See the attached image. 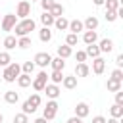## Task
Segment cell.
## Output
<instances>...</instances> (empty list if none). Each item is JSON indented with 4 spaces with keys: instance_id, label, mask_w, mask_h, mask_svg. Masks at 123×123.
Listing matches in <instances>:
<instances>
[{
    "instance_id": "obj_31",
    "label": "cell",
    "mask_w": 123,
    "mask_h": 123,
    "mask_svg": "<svg viewBox=\"0 0 123 123\" xmlns=\"http://www.w3.org/2000/svg\"><path fill=\"white\" fill-rule=\"evenodd\" d=\"M48 77L52 79V83H54V85H60V83L63 81V77H65V75H63L62 71H52V75H48Z\"/></svg>"
},
{
    "instance_id": "obj_43",
    "label": "cell",
    "mask_w": 123,
    "mask_h": 123,
    "mask_svg": "<svg viewBox=\"0 0 123 123\" xmlns=\"http://www.w3.org/2000/svg\"><path fill=\"white\" fill-rule=\"evenodd\" d=\"M115 65H117V69H121V67H123V54H119V56L115 58Z\"/></svg>"
},
{
    "instance_id": "obj_1",
    "label": "cell",
    "mask_w": 123,
    "mask_h": 123,
    "mask_svg": "<svg viewBox=\"0 0 123 123\" xmlns=\"http://www.w3.org/2000/svg\"><path fill=\"white\" fill-rule=\"evenodd\" d=\"M35 27H37V23L31 19V17H27V19H21L19 23H15V27H13V31H15V35L13 37H29V33L31 31H35Z\"/></svg>"
},
{
    "instance_id": "obj_49",
    "label": "cell",
    "mask_w": 123,
    "mask_h": 123,
    "mask_svg": "<svg viewBox=\"0 0 123 123\" xmlns=\"http://www.w3.org/2000/svg\"><path fill=\"white\" fill-rule=\"evenodd\" d=\"M2 121H4V115H2V113H0V123H2Z\"/></svg>"
},
{
    "instance_id": "obj_33",
    "label": "cell",
    "mask_w": 123,
    "mask_h": 123,
    "mask_svg": "<svg viewBox=\"0 0 123 123\" xmlns=\"http://www.w3.org/2000/svg\"><path fill=\"white\" fill-rule=\"evenodd\" d=\"M17 46L19 48H29V46H33V42H31L29 37H19L17 38Z\"/></svg>"
},
{
    "instance_id": "obj_19",
    "label": "cell",
    "mask_w": 123,
    "mask_h": 123,
    "mask_svg": "<svg viewBox=\"0 0 123 123\" xmlns=\"http://www.w3.org/2000/svg\"><path fill=\"white\" fill-rule=\"evenodd\" d=\"M38 38H40L42 42H50V40H52V31H50V27H42V29L38 31Z\"/></svg>"
},
{
    "instance_id": "obj_44",
    "label": "cell",
    "mask_w": 123,
    "mask_h": 123,
    "mask_svg": "<svg viewBox=\"0 0 123 123\" xmlns=\"http://www.w3.org/2000/svg\"><path fill=\"white\" fill-rule=\"evenodd\" d=\"M92 123H106V117L104 115H96V117H92Z\"/></svg>"
},
{
    "instance_id": "obj_15",
    "label": "cell",
    "mask_w": 123,
    "mask_h": 123,
    "mask_svg": "<svg viewBox=\"0 0 123 123\" xmlns=\"http://www.w3.org/2000/svg\"><path fill=\"white\" fill-rule=\"evenodd\" d=\"M54 27L58 29V31H67V27H69V21L62 15V17H56L54 19Z\"/></svg>"
},
{
    "instance_id": "obj_50",
    "label": "cell",
    "mask_w": 123,
    "mask_h": 123,
    "mask_svg": "<svg viewBox=\"0 0 123 123\" xmlns=\"http://www.w3.org/2000/svg\"><path fill=\"white\" fill-rule=\"evenodd\" d=\"M0 21H2V15H0Z\"/></svg>"
},
{
    "instance_id": "obj_27",
    "label": "cell",
    "mask_w": 123,
    "mask_h": 123,
    "mask_svg": "<svg viewBox=\"0 0 123 123\" xmlns=\"http://www.w3.org/2000/svg\"><path fill=\"white\" fill-rule=\"evenodd\" d=\"M50 13H52L54 19H56V17H62V15H63V6L58 4V2H54V6L50 8Z\"/></svg>"
},
{
    "instance_id": "obj_39",
    "label": "cell",
    "mask_w": 123,
    "mask_h": 123,
    "mask_svg": "<svg viewBox=\"0 0 123 123\" xmlns=\"http://www.w3.org/2000/svg\"><path fill=\"white\" fill-rule=\"evenodd\" d=\"M38 2H40V6H42L44 12H50V8L54 6V0H38Z\"/></svg>"
},
{
    "instance_id": "obj_21",
    "label": "cell",
    "mask_w": 123,
    "mask_h": 123,
    "mask_svg": "<svg viewBox=\"0 0 123 123\" xmlns=\"http://www.w3.org/2000/svg\"><path fill=\"white\" fill-rule=\"evenodd\" d=\"M73 54V50H71V46H67V44H63V46H58V58H62V60H65V58H69Z\"/></svg>"
},
{
    "instance_id": "obj_3",
    "label": "cell",
    "mask_w": 123,
    "mask_h": 123,
    "mask_svg": "<svg viewBox=\"0 0 123 123\" xmlns=\"http://www.w3.org/2000/svg\"><path fill=\"white\" fill-rule=\"evenodd\" d=\"M56 113H58V102H56V100L46 102V108L42 110V117H44L46 121H52V119L56 117Z\"/></svg>"
},
{
    "instance_id": "obj_5",
    "label": "cell",
    "mask_w": 123,
    "mask_h": 123,
    "mask_svg": "<svg viewBox=\"0 0 123 123\" xmlns=\"http://www.w3.org/2000/svg\"><path fill=\"white\" fill-rule=\"evenodd\" d=\"M33 88L37 90V92H40V90H44V86L48 85V75H46V71H40L35 79H33Z\"/></svg>"
},
{
    "instance_id": "obj_22",
    "label": "cell",
    "mask_w": 123,
    "mask_h": 123,
    "mask_svg": "<svg viewBox=\"0 0 123 123\" xmlns=\"http://www.w3.org/2000/svg\"><path fill=\"white\" fill-rule=\"evenodd\" d=\"M62 85L65 86V88H75L77 86V77L75 75H67V77H63V81H62Z\"/></svg>"
},
{
    "instance_id": "obj_40",
    "label": "cell",
    "mask_w": 123,
    "mask_h": 123,
    "mask_svg": "<svg viewBox=\"0 0 123 123\" xmlns=\"http://www.w3.org/2000/svg\"><path fill=\"white\" fill-rule=\"evenodd\" d=\"M75 58H77V62H79V63H85V62H86V54H85V50H77Z\"/></svg>"
},
{
    "instance_id": "obj_9",
    "label": "cell",
    "mask_w": 123,
    "mask_h": 123,
    "mask_svg": "<svg viewBox=\"0 0 123 123\" xmlns=\"http://www.w3.org/2000/svg\"><path fill=\"white\" fill-rule=\"evenodd\" d=\"M88 113H90V110H88V104H86V102H79V104L75 106V117L83 119V117H86Z\"/></svg>"
},
{
    "instance_id": "obj_16",
    "label": "cell",
    "mask_w": 123,
    "mask_h": 123,
    "mask_svg": "<svg viewBox=\"0 0 123 123\" xmlns=\"http://www.w3.org/2000/svg\"><path fill=\"white\" fill-rule=\"evenodd\" d=\"M67 31H71L73 35H77L79 31H85V27H83V21H79V19H73V21H69V27H67Z\"/></svg>"
},
{
    "instance_id": "obj_48",
    "label": "cell",
    "mask_w": 123,
    "mask_h": 123,
    "mask_svg": "<svg viewBox=\"0 0 123 123\" xmlns=\"http://www.w3.org/2000/svg\"><path fill=\"white\" fill-rule=\"evenodd\" d=\"M92 2H94L96 6H104V2H106V0H92Z\"/></svg>"
},
{
    "instance_id": "obj_32",
    "label": "cell",
    "mask_w": 123,
    "mask_h": 123,
    "mask_svg": "<svg viewBox=\"0 0 123 123\" xmlns=\"http://www.w3.org/2000/svg\"><path fill=\"white\" fill-rule=\"evenodd\" d=\"M12 63V58L8 52H0V67H8Z\"/></svg>"
},
{
    "instance_id": "obj_23",
    "label": "cell",
    "mask_w": 123,
    "mask_h": 123,
    "mask_svg": "<svg viewBox=\"0 0 123 123\" xmlns=\"http://www.w3.org/2000/svg\"><path fill=\"white\" fill-rule=\"evenodd\" d=\"M40 23H42L44 27H52V25H54V17H52V13H50V12H42V15H40Z\"/></svg>"
},
{
    "instance_id": "obj_6",
    "label": "cell",
    "mask_w": 123,
    "mask_h": 123,
    "mask_svg": "<svg viewBox=\"0 0 123 123\" xmlns=\"http://www.w3.org/2000/svg\"><path fill=\"white\" fill-rule=\"evenodd\" d=\"M15 23H17V17H15V13H6V15L2 17V31H6V33L13 31Z\"/></svg>"
},
{
    "instance_id": "obj_26",
    "label": "cell",
    "mask_w": 123,
    "mask_h": 123,
    "mask_svg": "<svg viewBox=\"0 0 123 123\" xmlns=\"http://www.w3.org/2000/svg\"><path fill=\"white\" fill-rule=\"evenodd\" d=\"M110 115H111V117H115V119H121V117H123V106L113 104V106L110 108Z\"/></svg>"
},
{
    "instance_id": "obj_20",
    "label": "cell",
    "mask_w": 123,
    "mask_h": 123,
    "mask_svg": "<svg viewBox=\"0 0 123 123\" xmlns=\"http://www.w3.org/2000/svg\"><path fill=\"white\" fill-rule=\"evenodd\" d=\"M15 46H17V37L8 35V37L4 38V48H6V50H13Z\"/></svg>"
},
{
    "instance_id": "obj_18",
    "label": "cell",
    "mask_w": 123,
    "mask_h": 123,
    "mask_svg": "<svg viewBox=\"0 0 123 123\" xmlns=\"http://www.w3.org/2000/svg\"><path fill=\"white\" fill-rule=\"evenodd\" d=\"M4 100H6L8 104H17V102H19V94H17L15 90H6V92H4Z\"/></svg>"
},
{
    "instance_id": "obj_45",
    "label": "cell",
    "mask_w": 123,
    "mask_h": 123,
    "mask_svg": "<svg viewBox=\"0 0 123 123\" xmlns=\"http://www.w3.org/2000/svg\"><path fill=\"white\" fill-rule=\"evenodd\" d=\"M67 123H81V119L73 115V117H69V119H67Z\"/></svg>"
},
{
    "instance_id": "obj_7",
    "label": "cell",
    "mask_w": 123,
    "mask_h": 123,
    "mask_svg": "<svg viewBox=\"0 0 123 123\" xmlns=\"http://www.w3.org/2000/svg\"><path fill=\"white\" fill-rule=\"evenodd\" d=\"M50 54L48 52H38L37 56H35V60H33V63L35 65H38V67H46V65H50Z\"/></svg>"
},
{
    "instance_id": "obj_46",
    "label": "cell",
    "mask_w": 123,
    "mask_h": 123,
    "mask_svg": "<svg viewBox=\"0 0 123 123\" xmlns=\"http://www.w3.org/2000/svg\"><path fill=\"white\" fill-rule=\"evenodd\" d=\"M106 123H121V121L115 119V117H110V119H106Z\"/></svg>"
},
{
    "instance_id": "obj_12",
    "label": "cell",
    "mask_w": 123,
    "mask_h": 123,
    "mask_svg": "<svg viewBox=\"0 0 123 123\" xmlns=\"http://www.w3.org/2000/svg\"><path fill=\"white\" fill-rule=\"evenodd\" d=\"M96 40H98L96 31H85V35H83V42L85 44H96Z\"/></svg>"
},
{
    "instance_id": "obj_37",
    "label": "cell",
    "mask_w": 123,
    "mask_h": 123,
    "mask_svg": "<svg viewBox=\"0 0 123 123\" xmlns=\"http://www.w3.org/2000/svg\"><path fill=\"white\" fill-rule=\"evenodd\" d=\"M13 123H29V115H25V113H15V115H13Z\"/></svg>"
},
{
    "instance_id": "obj_29",
    "label": "cell",
    "mask_w": 123,
    "mask_h": 123,
    "mask_svg": "<svg viewBox=\"0 0 123 123\" xmlns=\"http://www.w3.org/2000/svg\"><path fill=\"white\" fill-rule=\"evenodd\" d=\"M104 6H106V10H110V12H117V8H121V0H106Z\"/></svg>"
},
{
    "instance_id": "obj_17",
    "label": "cell",
    "mask_w": 123,
    "mask_h": 123,
    "mask_svg": "<svg viewBox=\"0 0 123 123\" xmlns=\"http://www.w3.org/2000/svg\"><path fill=\"white\" fill-rule=\"evenodd\" d=\"M85 54H86V58L90 56V58L94 60V58H98V56H100V48H98L96 44H86V48H85Z\"/></svg>"
},
{
    "instance_id": "obj_42",
    "label": "cell",
    "mask_w": 123,
    "mask_h": 123,
    "mask_svg": "<svg viewBox=\"0 0 123 123\" xmlns=\"http://www.w3.org/2000/svg\"><path fill=\"white\" fill-rule=\"evenodd\" d=\"M115 104L123 106V92H121V90H117V92H115Z\"/></svg>"
},
{
    "instance_id": "obj_25",
    "label": "cell",
    "mask_w": 123,
    "mask_h": 123,
    "mask_svg": "<svg viewBox=\"0 0 123 123\" xmlns=\"http://www.w3.org/2000/svg\"><path fill=\"white\" fill-rule=\"evenodd\" d=\"M15 81H17V85H19L21 88H25V86H29V85L33 83V79H31V75H25V73H21V75H19V77H17Z\"/></svg>"
},
{
    "instance_id": "obj_38",
    "label": "cell",
    "mask_w": 123,
    "mask_h": 123,
    "mask_svg": "<svg viewBox=\"0 0 123 123\" xmlns=\"http://www.w3.org/2000/svg\"><path fill=\"white\" fill-rule=\"evenodd\" d=\"M110 79H113V81H119V83H121V81H123V71H121V69H113Z\"/></svg>"
},
{
    "instance_id": "obj_13",
    "label": "cell",
    "mask_w": 123,
    "mask_h": 123,
    "mask_svg": "<svg viewBox=\"0 0 123 123\" xmlns=\"http://www.w3.org/2000/svg\"><path fill=\"white\" fill-rule=\"evenodd\" d=\"M98 48H100V52L108 54V52H111V50H113V40H110V38H102V40H100V44H98Z\"/></svg>"
},
{
    "instance_id": "obj_4",
    "label": "cell",
    "mask_w": 123,
    "mask_h": 123,
    "mask_svg": "<svg viewBox=\"0 0 123 123\" xmlns=\"http://www.w3.org/2000/svg\"><path fill=\"white\" fill-rule=\"evenodd\" d=\"M31 15V2L29 0H21L17 4V10H15V17H21V19H27Z\"/></svg>"
},
{
    "instance_id": "obj_14",
    "label": "cell",
    "mask_w": 123,
    "mask_h": 123,
    "mask_svg": "<svg viewBox=\"0 0 123 123\" xmlns=\"http://www.w3.org/2000/svg\"><path fill=\"white\" fill-rule=\"evenodd\" d=\"M90 73V67L86 63H77L75 65V77H86Z\"/></svg>"
},
{
    "instance_id": "obj_35",
    "label": "cell",
    "mask_w": 123,
    "mask_h": 123,
    "mask_svg": "<svg viewBox=\"0 0 123 123\" xmlns=\"http://www.w3.org/2000/svg\"><path fill=\"white\" fill-rule=\"evenodd\" d=\"M35 111H37V108H35L33 104H29V100H25V102H23V111H21V113L29 115V113H35Z\"/></svg>"
},
{
    "instance_id": "obj_34",
    "label": "cell",
    "mask_w": 123,
    "mask_h": 123,
    "mask_svg": "<svg viewBox=\"0 0 123 123\" xmlns=\"http://www.w3.org/2000/svg\"><path fill=\"white\" fill-rule=\"evenodd\" d=\"M77 42H79V37H77V35L69 33V35L65 37V44H67V46H77Z\"/></svg>"
},
{
    "instance_id": "obj_30",
    "label": "cell",
    "mask_w": 123,
    "mask_h": 123,
    "mask_svg": "<svg viewBox=\"0 0 123 123\" xmlns=\"http://www.w3.org/2000/svg\"><path fill=\"white\" fill-rule=\"evenodd\" d=\"M21 71H23L25 75H31V73L35 71V63H33V62H23V63H21Z\"/></svg>"
},
{
    "instance_id": "obj_41",
    "label": "cell",
    "mask_w": 123,
    "mask_h": 123,
    "mask_svg": "<svg viewBox=\"0 0 123 123\" xmlns=\"http://www.w3.org/2000/svg\"><path fill=\"white\" fill-rule=\"evenodd\" d=\"M115 19H117V13H115V12L106 10V21H110V23H111V21H115Z\"/></svg>"
},
{
    "instance_id": "obj_36",
    "label": "cell",
    "mask_w": 123,
    "mask_h": 123,
    "mask_svg": "<svg viewBox=\"0 0 123 123\" xmlns=\"http://www.w3.org/2000/svg\"><path fill=\"white\" fill-rule=\"evenodd\" d=\"M27 100H29V104H33L35 108H38V106H40V102H42V100H40V94H37V92H35V94H31Z\"/></svg>"
},
{
    "instance_id": "obj_24",
    "label": "cell",
    "mask_w": 123,
    "mask_h": 123,
    "mask_svg": "<svg viewBox=\"0 0 123 123\" xmlns=\"http://www.w3.org/2000/svg\"><path fill=\"white\" fill-rule=\"evenodd\" d=\"M50 65H52V69H54V71H63L65 62H63L62 58H52V60H50Z\"/></svg>"
},
{
    "instance_id": "obj_10",
    "label": "cell",
    "mask_w": 123,
    "mask_h": 123,
    "mask_svg": "<svg viewBox=\"0 0 123 123\" xmlns=\"http://www.w3.org/2000/svg\"><path fill=\"white\" fill-rule=\"evenodd\" d=\"M83 27H85V31H96V29H98V17L88 15V17L83 21Z\"/></svg>"
},
{
    "instance_id": "obj_51",
    "label": "cell",
    "mask_w": 123,
    "mask_h": 123,
    "mask_svg": "<svg viewBox=\"0 0 123 123\" xmlns=\"http://www.w3.org/2000/svg\"><path fill=\"white\" fill-rule=\"evenodd\" d=\"M31 2H35V0H31Z\"/></svg>"
},
{
    "instance_id": "obj_28",
    "label": "cell",
    "mask_w": 123,
    "mask_h": 123,
    "mask_svg": "<svg viewBox=\"0 0 123 123\" xmlns=\"http://www.w3.org/2000/svg\"><path fill=\"white\" fill-rule=\"evenodd\" d=\"M106 88H108L110 92H117V90H121V83H119V81H113V79H108Z\"/></svg>"
},
{
    "instance_id": "obj_11",
    "label": "cell",
    "mask_w": 123,
    "mask_h": 123,
    "mask_svg": "<svg viewBox=\"0 0 123 123\" xmlns=\"http://www.w3.org/2000/svg\"><path fill=\"white\" fill-rule=\"evenodd\" d=\"M44 92H46V96L52 98V100H56V98L60 96V88H58V85H54V83H52V85H46V86H44Z\"/></svg>"
},
{
    "instance_id": "obj_8",
    "label": "cell",
    "mask_w": 123,
    "mask_h": 123,
    "mask_svg": "<svg viewBox=\"0 0 123 123\" xmlns=\"http://www.w3.org/2000/svg\"><path fill=\"white\" fill-rule=\"evenodd\" d=\"M104 69H106V60L104 58H94L92 60V73H96V75H102L104 73Z\"/></svg>"
},
{
    "instance_id": "obj_47",
    "label": "cell",
    "mask_w": 123,
    "mask_h": 123,
    "mask_svg": "<svg viewBox=\"0 0 123 123\" xmlns=\"http://www.w3.org/2000/svg\"><path fill=\"white\" fill-rule=\"evenodd\" d=\"M33 123H48V121H46V119H44V117H38V119H35V121H33Z\"/></svg>"
},
{
    "instance_id": "obj_2",
    "label": "cell",
    "mask_w": 123,
    "mask_h": 123,
    "mask_svg": "<svg viewBox=\"0 0 123 123\" xmlns=\"http://www.w3.org/2000/svg\"><path fill=\"white\" fill-rule=\"evenodd\" d=\"M19 75H21V65L15 63V62H12L8 67H4V73H2V77H4L6 83H13Z\"/></svg>"
}]
</instances>
